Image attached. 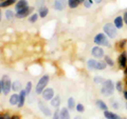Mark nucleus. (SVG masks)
<instances>
[{
	"mask_svg": "<svg viewBox=\"0 0 127 119\" xmlns=\"http://www.w3.org/2000/svg\"><path fill=\"white\" fill-rule=\"evenodd\" d=\"M15 2H16V0H4V1L0 2V6L1 7H7V6H10L12 4H14Z\"/></svg>",
	"mask_w": 127,
	"mask_h": 119,
	"instance_id": "obj_23",
	"label": "nucleus"
},
{
	"mask_svg": "<svg viewBox=\"0 0 127 119\" xmlns=\"http://www.w3.org/2000/svg\"><path fill=\"white\" fill-rule=\"evenodd\" d=\"M95 103H96V105H97V108L100 109V110H102L103 112H105V111H107L108 110V106H107V104L105 103L103 100H101V99H97L96 101H95Z\"/></svg>",
	"mask_w": 127,
	"mask_h": 119,
	"instance_id": "obj_16",
	"label": "nucleus"
},
{
	"mask_svg": "<svg viewBox=\"0 0 127 119\" xmlns=\"http://www.w3.org/2000/svg\"><path fill=\"white\" fill-rule=\"evenodd\" d=\"M123 20H124L125 24H127V11L124 13V15H123Z\"/></svg>",
	"mask_w": 127,
	"mask_h": 119,
	"instance_id": "obj_38",
	"label": "nucleus"
},
{
	"mask_svg": "<svg viewBox=\"0 0 127 119\" xmlns=\"http://www.w3.org/2000/svg\"><path fill=\"white\" fill-rule=\"evenodd\" d=\"M31 90H32V82L29 81L27 83V86H26V92H27V95L31 93Z\"/></svg>",
	"mask_w": 127,
	"mask_h": 119,
	"instance_id": "obj_34",
	"label": "nucleus"
},
{
	"mask_svg": "<svg viewBox=\"0 0 127 119\" xmlns=\"http://www.w3.org/2000/svg\"><path fill=\"white\" fill-rule=\"evenodd\" d=\"M111 106H112L114 110H118V109H119V103L114 101V102H112V103H111Z\"/></svg>",
	"mask_w": 127,
	"mask_h": 119,
	"instance_id": "obj_37",
	"label": "nucleus"
},
{
	"mask_svg": "<svg viewBox=\"0 0 127 119\" xmlns=\"http://www.w3.org/2000/svg\"><path fill=\"white\" fill-rule=\"evenodd\" d=\"M83 3H84V6L86 9H89V7H91L93 4V0H85Z\"/></svg>",
	"mask_w": 127,
	"mask_h": 119,
	"instance_id": "obj_31",
	"label": "nucleus"
},
{
	"mask_svg": "<svg viewBox=\"0 0 127 119\" xmlns=\"http://www.w3.org/2000/svg\"><path fill=\"white\" fill-rule=\"evenodd\" d=\"M32 11H33V7L26 6V7H23V9H21V10H19V11L16 12V17L19 18V19L25 18V17H27V16L31 13Z\"/></svg>",
	"mask_w": 127,
	"mask_h": 119,
	"instance_id": "obj_7",
	"label": "nucleus"
},
{
	"mask_svg": "<svg viewBox=\"0 0 127 119\" xmlns=\"http://www.w3.org/2000/svg\"><path fill=\"white\" fill-rule=\"evenodd\" d=\"M123 119H127V118H123Z\"/></svg>",
	"mask_w": 127,
	"mask_h": 119,
	"instance_id": "obj_50",
	"label": "nucleus"
},
{
	"mask_svg": "<svg viewBox=\"0 0 127 119\" xmlns=\"http://www.w3.org/2000/svg\"><path fill=\"white\" fill-rule=\"evenodd\" d=\"M53 119H61V110H55Z\"/></svg>",
	"mask_w": 127,
	"mask_h": 119,
	"instance_id": "obj_35",
	"label": "nucleus"
},
{
	"mask_svg": "<svg viewBox=\"0 0 127 119\" xmlns=\"http://www.w3.org/2000/svg\"><path fill=\"white\" fill-rule=\"evenodd\" d=\"M95 65H96V60L95 59H89L87 62V66L89 70H95Z\"/></svg>",
	"mask_w": 127,
	"mask_h": 119,
	"instance_id": "obj_25",
	"label": "nucleus"
},
{
	"mask_svg": "<svg viewBox=\"0 0 127 119\" xmlns=\"http://www.w3.org/2000/svg\"><path fill=\"white\" fill-rule=\"evenodd\" d=\"M103 30H104V33L106 34V36L111 39H114L118 35V29L114 26L113 23H106L103 26Z\"/></svg>",
	"mask_w": 127,
	"mask_h": 119,
	"instance_id": "obj_2",
	"label": "nucleus"
},
{
	"mask_svg": "<svg viewBox=\"0 0 127 119\" xmlns=\"http://www.w3.org/2000/svg\"><path fill=\"white\" fill-rule=\"evenodd\" d=\"M59 104H61V98H59V96H55L51 99V105L54 106L55 109H57Z\"/></svg>",
	"mask_w": 127,
	"mask_h": 119,
	"instance_id": "obj_18",
	"label": "nucleus"
},
{
	"mask_svg": "<svg viewBox=\"0 0 127 119\" xmlns=\"http://www.w3.org/2000/svg\"><path fill=\"white\" fill-rule=\"evenodd\" d=\"M12 90H13L14 92H18V91H20L21 90V83H20V81L16 80V81H14L13 83H12Z\"/></svg>",
	"mask_w": 127,
	"mask_h": 119,
	"instance_id": "obj_21",
	"label": "nucleus"
},
{
	"mask_svg": "<svg viewBox=\"0 0 127 119\" xmlns=\"http://www.w3.org/2000/svg\"><path fill=\"white\" fill-rule=\"evenodd\" d=\"M0 119H4V116H2V115H0Z\"/></svg>",
	"mask_w": 127,
	"mask_h": 119,
	"instance_id": "obj_46",
	"label": "nucleus"
},
{
	"mask_svg": "<svg viewBox=\"0 0 127 119\" xmlns=\"http://www.w3.org/2000/svg\"><path fill=\"white\" fill-rule=\"evenodd\" d=\"M94 43L96 45H100V46H110V43L107 39L106 35L104 33H98L95 35L94 37Z\"/></svg>",
	"mask_w": 127,
	"mask_h": 119,
	"instance_id": "obj_4",
	"label": "nucleus"
},
{
	"mask_svg": "<svg viewBox=\"0 0 127 119\" xmlns=\"http://www.w3.org/2000/svg\"><path fill=\"white\" fill-rule=\"evenodd\" d=\"M68 0H54V9L57 11H63L65 10V7L67 5Z\"/></svg>",
	"mask_w": 127,
	"mask_h": 119,
	"instance_id": "obj_10",
	"label": "nucleus"
},
{
	"mask_svg": "<svg viewBox=\"0 0 127 119\" xmlns=\"http://www.w3.org/2000/svg\"><path fill=\"white\" fill-rule=\"evenodd\" d=\"M102 84L103 85H102V89H101V93L106 97L111 96L114 92V83L112 82V80L107 79V80H105Z\"/></svg>",
	"mask_w": 127,
	"mask_h": 119,
	"instance_id": "obj_1",
	"label": "nucleus"
},
{
	"mask_svg": "<svg viewBox=\"0 0 127 119\" xmlns=\"http://www.w3.org/2000/svg\"><path fill=\"white\" fill-rule=\"evenodd\" d=\"M41 95H42V98L45 99V100H51V99L54 97V91H53V89L48 88V89L43 90Z\"/></svg>",
	"mask_w": 127,
	"mask_h": 119,
	"instance_id": "obj_9",
	"label": "nucleus"
},
{
	"mask_svg": "<svg viewBox=\"0 0 127 119\" xmlns=\"http://www.w3.org/2000/svg\"><path fill=\"white\" fill-rule=\"evenodd\" d=\"M18 101H19V95L17 94H13L12 96L10 97V103L12 105H17L18 104Z\"/></svg>",
	"mask_w": 127,
	"mask_h": 119,
	"instance_id": "obj_19",
	"label": "nucleus"
},
{
	"mask_svg": "<svg viewBox=\"0 0 127 119\" xmlns=\"http://www.w3.org/2000/svg\"><path fill=\"white\" fill-rule=\"evenodd\" d=\"M4 119H12V117H10L9 115H4Z\"/></svg>",
	"mask_w": 127,
	"mask_h": 119,
	"instance_id": "obj_42",
	"label": "nucleus"
},
{
	"mask_svg": "<svg viewBox=\"0 0 127 119\" xmlns=\"http://www.w3.org/2000/svg\"><path fill=\"white\" fill-rule=\"evenodd\" d=\"M1 83H2V93L4 95H7L10 93V91L12 90V82H11L10 77L7 75H4L2 77Z\"/></svg>",
	"mask_w": 127,
	"mask_h": 119,
	"instance_id": "obj_5",
	"label": "nucleus"
},
{
	"mask_svg": "<svg viewBox=\"0 0 127 119\" xmlns=\"http://www.w3.org/2000/svg\"><path fill=\"white\" fill-rule=\"evenodd\" d=\"M75 109H76V111L78 113H83L85 111V106H84V104L78 103V104H76V106H75Z\"/></svg>",
	"mask_w": 127,
	"mask_h": 119,
	"instance_id": "obj_32",
	"label": "nucleus"
},
{
	"mask_svg": "<svg viewBox=\"0 0 127 119\" xmlns=\"http://www.w3.org/2000/svg\"><path fill=\"white\" fill-rule=\"evenodd\" d=\"M79 0H68V5L71 7V9H76V7L79 5Z\"/></svg>",
	"mask_w": 127,
	"mask_h": 119,
	"instance_id": "obj_24",
	"label": "nucleus"
},
{
	"mask_svg": "<svg viewBox=\"0 0 127 119\" xmlns=\"http://www.w3.org/2000/svg\"><path fill=\"white\" fill-rule=\"evenodd\" d=\"M126 108H127V105H126Z\"/></svg>",
	"mask_w": 127,
	"mask_h": 119,
	"instance_id": "obj_52",
	"label": "nucleus"
},
{
	"mask_svg": "<svg viewBox=\"0 0 127 119\" xmlns=\"http://www.w3.org/2000/svg\"><path fill=\"white\" fill-rule=\"evenodd\" d=\"M93 81H94L95 84H102V83L104 82L105 80H104V78H102L101 76H95L93 78Z\"/></svg>",
	"mask_w": 127,
	"mask_h": 119,
	"instance_id": "obj_30",
	"label": "nucleus"
},
{
	"mask_svg": "<svg viewBox=\"0 0 127 119\" xmlns=\"http://www.w3.org/2000/svg\"><path fill=\"white\" fill-rule=\"evenodd\" d=\"M75 101H74V98H72V97H70L69 99H68V109L69 110H73L74 108H75Z\"/></svg>",
	"mask_w": 127,
	"mask_h": 119,
	"instance_id": "obj_27",
	"label": "nucleus"
},
{
	"mask_svg": "<svg viewBox=\"0 0 127 119\" xmlns=\"http://www.w3.org/2000/svg\"><path fill=\"white\" fill-rule=\"evenodd\" d=\"M2 1H4V0H2Z\"/></svg>",
	"mask_w": 127,
	"mask_h": 119,
	"instance_id": "obj_51",
	"label": "nucleus"
},
{
	"mask_svg": "<svg viewBox=\"0 0 127 119\" xmlns=\"http://www.w3.org/2000/svg\"><path fill=\"white\" fill-rule=\"evenodd\" d=\"M12 119H19V117L18 116H13V117H12Z\"/></svg>",
	"mask_w": 127,
	"mask_h": 119,
	"instance_id": "obj_44",
	"label": "nucleus"
},
{
	"mask_svg": "<svg viewBox=\"0 0 127 119\" xmlns=\"http://www.w3.org/2000/svg\"><path fill=\"white\" fill-rule=\"evenodd\" d=\"M26 6H28V1L27 0H18V1L16 2L15 10H16V12H17V11L21 10V9H23V7H26Z\"/></svg>",
	"mask_w": 127,
	"mask_h": 119,
	"instance_id": "obj_15",
	"label": "nucleus"
},
{
	"mask_svg": "<svg viewBox=\"0 0 127 119\" xmlns=\"http://www.w3.org/2000/svg\"><path fill=\"white\" fill-rule=\"evenodd\" d=\"M104 116H105L106 119H123V118H121L120 116H119L118 114L113 113V112H110V111H108V110L104 112Z\"/></svg>",
	"mask_w": 127,
	"mask_h": 119,
	"instance_id": "obj_14",
	"label": "nucleus"
},
{
	"mask_svg": "<svg viewBox=\"0 0 127 119\" xmlns=\"http://www.w3.org/2000/svg\"><path fill=\"white\" fill-rule=\"evenodd\" d=\"M14 16H15V14H14L13 11H11V10L5 11V18L7 19V20H12V19L14 18Z\"/></svg>",
	"mask_w": 127,
	"mask_h": 119,
	"instance_id": "obj_26",
	"label": "nucleus"
},
{
	"mask_svg": "<svg viewBox=\"0 0 127 119\" xmlns=\"http://www.w3.org/2000/svg\"><path fill=\"white\" fill-rule=\"evenodd\" d=\"M61 119H70L69 110L66 108L61 109Z\"/></svg>",
	"mask_w": 127,
	"mask_h": 119,
	"instance_id": "obj_17",
	"label": "nucleus"
},
{
	"mask_svg": "<svg viewBox=\"0 0 127 119\" xmlns=\"http://www.w3.org/2000/svg\"><path fill=\"white\" fill-rule=\"evenodd\" d=\"M116 89H117V91H119V92H123V84H122L121 81H118V82H117Z\"/></svg>",
	"mask_w": 127,
	"mask_h": 119,
	"instance_id": "obj_36",
	"label": "nucleus"
},
{
	"mask_svg": "<svg viewBox=\"0 0 127 119\" xmlns=\"http://www.w3.org/2000/svg\"><path fill=\"white\" fill-rule=\"evenodd\" d=\"M38 106H39V109H40V111L42 112L43 115H46V116H51V115H52L51 110L48 108V106L43 103L42 101H38Z\"/></svg>",
	"mask_w": 127,
	"mask_h": 119,
	"instance_id": "obj_11",
	"label": "nucleus"
},
{
	"mask_svg": "<svg viewBox=\"0 0 127 119\" xmlns=\"http://www.w3.org/2000/svg\"><path fill=\"white\" fill-rule=\"evenodd\" d=\"M49 80H50V77L48 76V75H43V76L39 79V81L36 84V88H35V91H36L37 94H41L43 92V90L46 89L47 84L49 83Z\"/></svg>",
	"mask_w": 127,
	"mask_h": 119,
	"instance_id": "obj_3",
	"label": "nucleus"
},
{
	"mask_svg": "<svg viewBox=\"0 0 127 119\" xmlns=\"http://www.w3.org/2000/svg\"><path fill=\"white\" fill-rule=\"evenodd\" d=\"M126 86H127V79H126Z\"/></svg>",
	"mask_w": 127,
	"mask_h": 119,
	"instance_id": "obj_49",
	"label": "nucleus"
},
{
	"mask_svg": "<svg viewBox=\"0 0 127 119\" xmlns=\"http://www.w3.org/2000/svg\"><path fill=\"white\" fill-rule=\"evenodd\" d=\"M113 24L117 29H122L123 24H124V20H123V16H118V17L114 18V21H113Z\"/></svg>",
	"mask_w": 127,
	"mask_h": 119,
	"instance_id": "obj_13",
	"label": "nucleus"
},
{
	"mask_svg": "<svg viewBox=\"0 0 127 119\" xmlns=\"http://www.w3.org/2000/svg\"><path fill=\"white\" fill-rule=\"evenodd\" d=\"M124 75H125L126 78H127V65L125 66V69H124Z\"/></svg>",
	"mask_w": 127,
	"mask_h": 119,
	"instance_id": "obj_39",
	"label": "nucleus"
},
{
	"mask_svg": "<svg viewBox=\"0 0 127 119\" xmlns=\"http://www.w3.org/2000/svg\"><path fill=\"white\" fill-rule=\"evenodd\" d=\"M74 119H82V118L79 117V116H76V117H74Z\"/></svg>",
	"mask_w": 127,
	"mask_h": 119,
	"instance_id": "obj_45",
	"label": "nucleus"
},
{
	"mask_svg": "<svg viewBox=\"0 0 127 119\" xmlns=\"http://www.w3.org/2000/svg\"><path fill=\"white\" fill-rule=\"evenodd\" d=\"M84 1H85V0H79V2H81V3H83Z\"/></svg>",
	"mask_w": 127,
	"mask_h": 119,
	"instance_id": "obj_48",
	"label": "nucleus"
},
{
	"mask_svg": "<svg viewBox=\"0 0 127 119\" xmlns=\"http://www.w3.org/2000/svg\"><path fill=\"white\" fill-rule=\"evenodd\" d=\"M2 93V83H1V81H0V94Z\"/></svg>",
	"mask_w": 127,
	"mask_h": 119,
	"instance_id": "obj_41",
	"label": "nucleus"
},
{
	"mask_svg": "<svg viewBox=\"0 0 127 119\" xmlns=\"http://www.w3.org/2000/svg\"><path fill=\"white\" fill-rule=\"evenodd\" d=\"M38 19V14H33L31 16V17L29 18V21L32 22V23H34V22H36V20Z\"/></svg>",
	"mask_w": 127,
	"mask_h": 119,
	"instance_id": "obj_33",
	"label": "nucleus"
},
{
	"mask_svg": "<svg viewBox=\"0 0 127 119\" xmlns=\"http://www.w3.org/2000/svg\"><path fill=\"white\" fill-rule=\"evenodd\" d=\"M0 21H1V10H0Z\"/></svg>",
	"mask_w": 127,
	"mask_h": 119,
	"instance_id": "obj_47",
	"label": "nucleus"
},
{
	"mask_svg": "<svg viewBox=\"0 0 127 119\" xmlns=\"http://www.w3.org/2000/svg\"><path fill=\"white\" fill-rule=\"evenodd\" d=\"M118 64H119V67H120L121 70H124L125 66L127 65V53L125 51H123V52L120 54V56H119Z\"/></svg>",
	"mask_w": 127,
	"mask_h": 119,
	"instance_id": "obj_6",
	"label": "nucleus"
},
{
	"mask_svg": "<svg viewBox=\"0 0 127 119\" xmlns=\"http://www.w3.org/2000/svg\"><path fill=\"white\" fill-rule=\"evenodd\" d=\"M93 1H94L95 3H101V2L103 1V0H93Z\"/></svg>",
	"mask_w": 127,
	"mask_h": 119,
	"instance_id": "obj_43",
	"label": "nucleus"
},
{
	"mask_svg": "<svg viewBox=\"0 0 127 119\" xmlns=\"http://www.w3.org/2000/svg\"><path fill=\"white\" fill-rule=\"evenodd\" d=\"M39 17H41V18H45L46 16L48 15V13H49V10H48V7L46 6H41L40 9H39Z\"/></svg>",
	"mask_w": 127,
	"mask_h": 119,
	"instance_id": "obj_22",
	"label": "nucleus"
},
{
	"mask_svg": "<svg viewBox=\"0 0 127 119\" xmlns=\"http://www.w3.org/2000/svg\"><path fill=\"white\" fill-rule=\"evenodd\" d=\"M107 67V63L105 61H96V65H95V70L103 71Z\"/></svg>",
	"mask_w": 127,
	"mask_h": 119,
	"instance_id": "obj_20",
	"label": "nucleus"
},
{
	"mask_svg": "<svg viewBox=\"0 0 127 119\" xmlns=\"http://www.w3.org/2000/svg\"><path fill=\"white\" fill-rule=\"evenodd\" d=\"M123 94H124V97H125V99L127 100V91H124V92H123Z\"/></svg>",
	"mask_w": 127,
	"mask_h": 119,
	"instance_id": "obj_40",
	"label": "nucleus"
},
{
	"mask_svg": "<svg viewBox=\"0 0 127 119\" xmlns=\"http://www.w3.org/2000/svg\"><path fill=\"white\" fill-rule=\"evenodd\" d=\"M27 96V92L26 90H21L20 91V94H19V101H18V108H22L23 104H25V99Z\"/></svg>",
	"mask_w": 127,
	"mask_h": 119,
	"instance_id": "obj_12",
	"label": "nucleus"
},
{
	"mask_svg": "<svg viewBox=\"0 0 127 119\" xmlns=\"http://www.w3.org/2000/svg\"><path fill=\"white\" fill-rule=\"evenodd\" d=\"M104 61L107 63V65H109V66H114V61L111 59V57L109 56H105L104 57Z\"/></svg>",
	"mask_w": 127,
	"mask_h": 119,
	"instance_id": "obj_28",
	"label": "nucleus"
},
{
	"mask_svg": "<svg viewBox=\"0 0 127 119\" xmlns=\"http://www.w3.org/2000/svg\"><path fill=\"white\" fill-rule=\"evenodd\" d=\"M91 54H92V56L94 58H102L104 57V50L100 45H95L91 50Z\"/></svg>",
	"mask_w": 127,
	"mask_h": 119,
	"instance_id": "obj_8",
	"label": "nucleus"
},
{
	"mask_svg": "<svg viewBox=\"0 0 127 119\" xmlns=\"http://www.w3.org/2000/svg\"><path fill=\"white\" fill-rule=\"evenodd\" d=\"M126 43H127V39H123V40H120V41H119V43H118V49L122 51L123 49H124V46L126 45Z\"/></svg>",
	"mask_w": 127,
	"mask_h": 119,
	"instance_id": "obj_29",
	"label": "nucleus"
}]
</instances>
